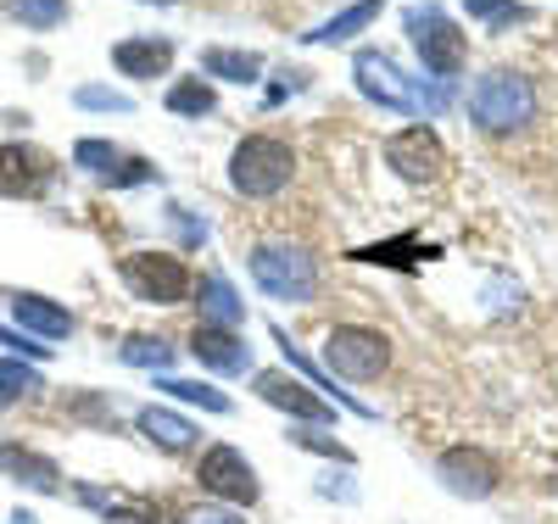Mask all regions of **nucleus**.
<instances>
[{
	"instance_id": "nucleus-20",
	"label": "nucleus",
	"mask_w": 558,
	"mask_h": 524,
	"mask_svg": "<svg viewBox=\"0 0 558 524\" xmlns=\"http://www.w3.org/2000/svg\"><path fill=\"white\" fill-rule=\"evenodd\" d=\"M202 73L207 78H223V84H257L263 57L257 51H223V45H213V51H202Z\"/></svg>"
},
{
	"instance_id": "nucleus-36",
	"label": "nucleus",
	"mask_w": 558,
	"mask_h": 524,
	"mask_svg": "<svg viewBox=\"0 0 558 524\" xmlns=\"http://www.w3.org/2000/svg\"><path fill=\"white\" fill-rule=\"evenodd\" d=\"M184 524H246V519H235V513H223V508H202V513H191Z\"/></svg>"
},
{
	"instance_id": "nucleus-30",
	"label": "nucleus",
	"mask_w": 558,
	"mask_h": 524,
	"mask_svg": "<svg viewBox=\"0 0 558 524\" xmlns=\"http://www.w3.org/2000/svg\"><path fill=\"white\" fill-rule=\"evenodd\" d=\"M73 101H78L84 112H129V107H134L129 95H118V89H107V84H78Z\"/></svg>"
},
{
	"instance_id": "nucleus-37",
	"label": "nucleus",
	"mask_w": 558,
	"mask_h": 524,
	"mask_svg": "<svg viewBox=\"0 0 558 524\" xmlns=\"http://www.w3.org/2000/svg\"><path fill=\"white\" fill-rule=\"evenodd\" d=\"M12 524H34V519H28V513H17V519H12Z\"/></svg>"
},
{
	"instance_id": "nucleus-6",
	"label": "nucleus",
	"mask_w": 558,
	"mask_h": 524,
	"mask_svg": "<svg viewBox=\"0 0 558 524\" xmlns=\"http://www.w3.org/2000/svg\"><path fill=\"white\" fill-rule=\"evenodd\" d=\"M324 363H330L341 379L368 386V379H380L391 368V341L368 324H336L330 336H324Z\"/></svg>"
},
{
	"instance_id": "nucleus-22",
	"label": "nucleus",
	"mask_w": 558,
	"mask_h": 524,
	"mask_svg": "<svg viewBox=\"0 0 558 524\" xmlns=\"http://www.w3.org/2000/svg\"><path fill=\"white\" fill-rule=\"evenodd\" d=\"M0 463H12V474L23 486H34V491H57V463H45V458H34V452H23V447H0Z\"/></svg>"
},
{
	"instance_id": "nucleus-26",
	"label": "nucleus",
	"mask_w": 558,
	"mask_h": 524,
	"mask_svg": "<svg viewBox=\"0 0 558 524\" xmlns=\"http://www.w3.org/2000/svg\"><path fill=\"white\" fill-rule=\"evenodd\" d=\"M463 12H470L475 23H486V28H508V23L525 17L520 0H463Z\"/></svg>"
},
{
	"instance_id": "nucleus-24",
	"label": "nucleus",
	"mask_w": 558,
	"mask_h": 524,
	"mask_svg": "<svg viewBox=\"0 0 558 524\" xmlns=\"http://www.w3.org/2000/svg\"><path fill=\"white\" fill-rule=\"evenodd\" d=\"M118 357H123L129 368H157V374H168V363H173V346H168L162 336H129V341L118 346Z\"/></svg>"
},
{
	"instance_id": "nucleus-4",
	"label": "nucleus",
	"mask_w": 558,
	"mask_h": 524,
	"mask_svg": "<svg viewBox=\"0 0 558 524\" xmlns=\"http://www.w3.org/2000/svg\"><path fill=\"white\" fill-rule=\"evenodd\" d=\"M352 78H357V89H363L375 107L402 112V118H413V112H441V107H447V84L418 89L413 78H402V68H397L386 51H357V57H352Z\"/></svg>"
},
{
	"instance_id": "nucleus-25",
	"label": "nucleus",
	"mask_w": 558,
	"mask_h": 524,
	"mask_svg": "<svg viewBox=\"0 0 558 524\" xmlns=\"http://www.w3.org/2000/svg\"><path fill=\"white\" fill-rule=\"evenodd\" d=\"M73 168H84V173H118L123 168V151L112 146V139H78L73 146Z\"/></svg>"
},
{
	"instance_id": "nucleus-14",
	"label": "nucleus",
	"mask_w": 558,
	"mask_h": 524,
	"mask_svg": "<svg viewBox=\"0 0 558 524\" xmlns=\"http://www.w3.org/2000/svg\"><path fill=\"white\" fill-rule=\"evenodd\" d=\"M112 68L123 78H162L173 68V39L162 34H140V39H118L112 45Z\"/></svg>"
},
{
	"instance_id": "nucleus-32",
	"label": "nucleus",
	"mask_w": 558,
	"mask_h": 524,
	"mask_svg": "<svg viewBox=\"0 0 558 524\" xmlns=\"http://www.w3.org/2000/svg\"><path fill=\"white\" fill-rule=\"evenodd\" d=\"M0 346H12V352H23V357H34V363L51 357V346H39V341H28V336H7V329H0Z\"/></svg>"
},
{
	"instance_id": "nucleus-21",
	"label": "nucleus",
	"mask_w": 558,
	"mask_h": 524,
	"mask_svg": "<svg viewBox=\"0 0 558 524\" xmlns=\"http://www.w3.org/2000/svg\"><path fill=\"white\" fill-rule=\"evenodd\" d=\"M213 107H218V95H213L207 78H179V84L168 89V112H173V118H207Z\"/></svg>"
},
{
	"instance_id": "nucleus-33",
	"label": "nucleus",
	"mask_w": 558,
	"mask_h": 524,
	"mask_svg": "<svg viewBox=\"0 0 558 524\" xmlns=\"http://www.w3.org/2000/svg\"><path fill=\"white\" fill-rule=\"evenodd\" d=\"M112 184H146V179H157V168L151 162H123L118 173H107Z\"/></svg>"
},
{
	"instance_id": "nucleus-23",
	"label": "nucleus",
	"mask_w": 558,
	"mask_h": 524,
	"mask_svg": "<svg viewBox=\"0 0 558 524\" xmlns=\"http://www.w3.org/2000/svg\"><path fill=\"white\" fill-rule=\"evenodd\" d=\"M418 257H436V246H418V241H380V246H363L352 252V263H386V268H413Z\"/></svg>"
},
{
	"instance_id": "nucleus-5",
	"label": "nucleus",
	"mask_w": 558,
	"mask_h": 524,
	"mask_svg": "<svg viewBox=\"0 0 558 524\" xmlns=\"http://www.w3.org/2000/svg\"><path fill=\"white\" fill-rule=\"evenodd\" d=\"M402 28L413 39L418 62H425V73H436V84H447V78L463 73V62H470V34H463L441 7H408Z\"/></svg>"
},
{
	"instance_id": "nucleus-17",
	"label": "nucleus",
	"mask_w": 558,
	"mask_h": 524,
	"mask_svg": "<svg viewBox=\"0 0 558 524\" xmlns=\"http://www.w3.org/2000/svg\"><path fill=\"white\" fill-rule=\"evenodd\" d=\"M196 302H202V324L241 329V318H246V302L235 296V284H229L223 273H202V284H196Z\"/></svg>"
},
{
	"instance_id": "nucleus-9",
	"label": "nucleus",
	"mask_w": 558,
	"mask_h": 524,
	"mask_svg": "<svg viewBox=\"0 0 558 524\" xmlns=\"http://www.w3.org/2000/svg\"><path fill=\"white\" fill-rule=\"evenodd\" d=\"M196 480H202V491L207 497H218V502H235V508H252L257 497H263V486H257V468L246 463V452L241 447H207L202 452V463H196Z\"/></svg>"
},
{
	"instance_id": "nucleus-27",
	"label": "nucleus",
	"mask_w": 558,
	"mask_h": 524,
	"mask_svg": "<svg viewBox=\"0 0 558 524\" xmlns=\"http://www.w3.org/2000/svg\"><path fill=\"white\" fill-rule=\"evenodd\" d=\"M34 391H45V386H39V374L28 363H0V402H23Z\"/></svg>"
},
{
	"instance_id": "nucleus-13",
	"label": "nucleus",
	"mask_w": 558,
	"mask_h": 524,
	"mask_svg": "<svg viewBox=\"0 0 558 524\" xmlns=\"http://www.w3.org/2000/svg\"><path fill=\"white\" fill-rule=\"evenodd\" d=\"M51 184V162H45L34 146H23V139H12V146H0V196H39V190Z\"/></svg>"
},
{
	"instance_id": "nucleus-34",
	"label": "nucleus",
	"mask_w": 558,
	"mask_h": 524,
	"mask_svg": "<svg viewBox=\"0 0 558 524\" xmlns=\"http://www.w3.org/2000/svg\"><path fill=\"white\" fill-rule=\"evenodd\" d=\"M296 447H313V452H324V458H341V463H352V452H347L341 441H330V436H296Z\"/></svg>"
},
{
	"instance_id": "nucleus-35",
	"label": "nucleus",
	"mask_w": 558,
	"mask_h": 524,
	"mask_svg": "<svg viewBox=\"0 0 558 524\" xmlns=\"http://www.w3.org/2000/svg\"><path fill=\"white\" fill-rule=\"evenodd\" d=\"M168 212H173V223L184 229V241H191V246H196V241H207V223H196V218L184 212V207H168Z\"/></svg>"
},
{
	"instance_id": "nucleus-3",
	"label": "nucleus",
	"mask_w": 558,
	"mask_h": 524,
	"mask_svg": "<svg viewBox=\"0 0 558 524\" xmlns=\"http://www.w3.org/2000/svg\"><path fill=\"white\" fill-rule=\"evenodd\" d=\"M296 179V151L279 134H246L235 151H229V184L241 190L246 202H268Z\"/></svg>"
},
{
	"instance_id": "nucleus-29",
	"label": "nucleus",
	"mask_w": 558,
	"mask_h": 524,
	"mask_svg": "<svg viewBox=\"0 0 558 524\" xmlns=\"http://www.w3.org/2000/svg\"><path fill=\"white\" fill-rule=\"evenodd\" d=\"M12 12L28 28H57V23H68V0H12Z\"/></svg>"
},
{
	"instance_id": "nucleus-10",
	"label": "nucleus",
	"mask_w": 558,
	"mask_h": 524,
	"mask_svg": "<svg viewBox=\"0 0 558 524\" xmlns=\"http://www.w3.org/2000/svg\"><path fill=\"white\" fill-rule=\"evenodd\" d=\"M257 397L268 402V407H279V413H291V418H302V424H336V407L324 402V397H313L302 379H291V374H279V368H263L257 379Z\"/></svg>"
},
{
	"instance_id": "nucleus-2",
	"label": "nucleus",
	"mask_w": 558,
	"mask_h": 524,
	"mask_svg": "<svg viewBox=\"0 0 558 524\" xmlns=\"http://www.w3.org/2000/svg\"><path fill=\"white\" fill-rule=\"evenodd\" d=\"M252 279H257V291L274 296V302H291V307H307L318 296V263L307 246H291V241H263L252 246L246 257Z\"/></svg>"
},
{
	"instance_id": "nucleus-31",
	"label": "nucleus",
	"mask_w": 558,
	"mask_h": 524,
	"mask_svg": "<svg viewBox=\"0 0 558 524\" xmlns=\"http://www.w3.org/2000/svg\"><path fill=\"white\" fill-rule=\"evenodd\" d=\"M296 89H307V73H302V68H286V73H279V84L268 89V107H279V101H286V95H296Z\"/></svg>"
},
{
	"instance_id": "nucleus-11",
	"label": "nucleus",
	"mask_w": 558,
	"mask_h": 524,
	"mask_svg": "<svg viewBox=\"0 0 558 524\" xmlns=\"http://www.w3.org/2000/svg\"><path fill=\"white\" fill-rule=\"evenodd\" d=\"M436 474L447 480L452 497H470V502H486V497L497 491V480H502L497 463H492L481 447H452V452H441Z\"/></svg>"
},
{
	"instance_id": "nucleus-7",
	"label": "nucleus",
	"mask_w": 558,
	"mask_h": 524,
	"mask_svg": "<svg viewBox=\"0 0 558 524\" xmlns=\"http://www.w3.org/2000/svg\"><path fill=\"white\" fill-rule=\"evenodd\" d=\"M118 273H123L129 291L151 307H179L191 296V268L173 252H129V257H118Z\"/></svg>"
},
{
	"instance_id": "nucleus-18",
	"label": "nucleus",
	"mask_w": 558,
	"mask_h": 524,
	"mask_svg": "<svg viewBox=\"0 0 558 524\" xmlns=\"http://www.w3.org/2000/svg\"><path fill=\"white\" fill-rule=\"evenodd\" d=\"M380 7H386V0H352L347 12H336L330 23H318V28L302 34V39H307V45H341V39H357L368 23L380 17Z\"/></svg>"
},
{
	"instance_id": "nucleus-16",
	"label": "nucleus",
	"mask_w": 558,
	"mask_h": 524,
	"mask_svg": "<svg viewBox=\"0 0 558 524\" xmlns=\"http://www.w3.org/2000/svg\"><path fill=\"white\" fill-rule=\"evenodd\" d=\"M134 424H140V436H146L151 447H162V452H191L196 447V424L168 413V407H140Z\"/></svg>"
},
{
	"instance_id": "nucleus-8",
	"label": "nucleus",
	"mask_w": 558,
	"mask_h": 524,
	"mask_svg": "<svg viewBox=\"0 0 558 524\" xmlns=\"http://www.w3.org/2000/svg\"><path fill=\"white\" fill-rule=\"evenodd\" d=\"M386 168L408 184H436L447 173V146L430 123H408L386 139Z\"/></svg>"
},
{
	"instance_id": "nucleus-1",
	"label": "nucleus",
	"mask_w": 558,
	"mask_h": 524,
	"mask_svg": "<svg viewBox=\"0 0 558 524\" xmlns=\"http://www.w3.org/2000/svg\"><path fill=\"white\" fill-rule=\"evenodd\" d=\"M536 112H542L536 84L514 68H492L470 89V118H475L481 134H520V129L536 123Z\"/></svg>"
},
{
	"instance_id": "nucleus-28",
	"label": "nucleus",
	"mask_w": 558,
	"mask_h": 524,
	"mask_svg": "<svg viewBox=\"0 0 558 524\" xmlns=\"http://www.w3.org/2000/svg\"><path fill=\"white\" fill-rule=\"evenodd\" d=\"M162 391L179 397V402H202L207 413H229V397L213 391V386H196V379H162Z\"/></svg>"
},
{
	"instance_id": "nucleus-12",
	"label": "nucleus",
	"mask_w": 558,
	"mask_h": 524,
	"mask_svg": "<svg viewBox=\"0 0 558 524\" xmlns=\"http://www.w3.org/2000/svg\"><path fill=\"white\" fill-rule=\"evenodd\" d=\"M191 357L202 368H218V374H246L252 368V346L223 324H196L191 329Z\"/></svg>"
},
{
	"instance_id": "nucleus-15",
	"label": "nucleus",
	"mask_w": 558,
	"mask_h": 524,
	"mask_svg": "<svg viewBox=\"0 0 558 524\" xmlns=\"http://www.w3.org/2000/svg\"><path fill=\"white\" fill-rule=\"evenodd\" d=\"M12 318H17L23 329H34V336H45V341L73 336V313L57 307L51 296H34V291H17V296H12Z\"/></svg>"
},
{
	"instance_id": "nucleus-19",
	"label": "nucleus",
	"mask_w": 558,
	"mask_h": 524,
	"mask_svg": "<svg viewBox=\"0 0 558 524\" xmlns=\"http://www.w3.org/2000/svg\"><path fill=\"white\" fill-rule=\"evenodd\" d=\"M78 497H84L89 508H101V513H107V524H162V508H151V502H129L123 491L78 486Z\"/></svg>"
},
{
	"instance_id": "nucleus-38",
	"label": "nucleus",
	"mask_w": 558,
	"mask_h": 524,
	"mask_svg": "<svg viewBox=\"0 0 558 524\" xmlns=\"http://www.w3.org/2000/svg\"><path fill=\"white\" fill-rule=\"evenodd\" d=\"M146 7H173V0H146Z\"/></svg>"
}]
</instances>
